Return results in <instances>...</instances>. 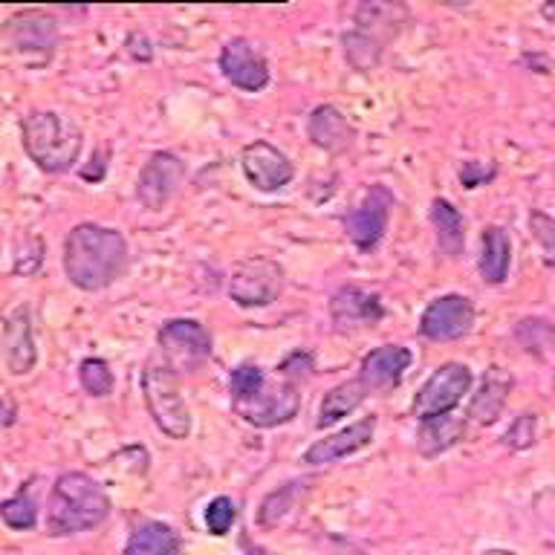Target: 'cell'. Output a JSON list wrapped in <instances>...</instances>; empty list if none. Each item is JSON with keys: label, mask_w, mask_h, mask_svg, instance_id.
I'll return each mask as SVG.
<instances>
[{"label": "cell", "mask_w": 555, "mask_h": 555, "mask_svg": "<svg viewBox=\"0 0 555 555\" xmlns=\"http://www.w3.org/2000/svg\"><path fill=\"white\" fill-rule=\"evenodd\" d=\"M128 269V243L121 232L99 223H81L64 241V272L69 284L99 293L119 281Z\"/></svg>", "instance_id": "6da1fadb"}, {"label": "cell", "mask_w": 555, "mask_h": 555, "mask_svg": "<svg viewBox=\"0 0 555 555\" xmlns=\"http://www.w3.org/2000/svg\"><path fill=\"white\" fill-rule=\"evenodd\" d=\"M111 515V498L81 472H67L52 486L50 506H47V532L55 538L76 535L95 529Z\"/></svg>", "instance_id": "7a4b0ae2"}, {"label": "cell", "mask_w": 555, "mask_h": 555, "mask_svg": "<svg viewBox=\"0 0 555 555\" xmlns=\"http://www.w3.org/2000/svg\"><path fill=\"white\" fill-rule=\"evenodd\" d=\"M21 137L26 156L47 173L67 171L81 154V130L52 111L29 113L21 125Z\"/></svg>", "instance_id": "3957f363"}, {"label": "cell", "mask_w": 555, "mask_h": 555, "mask_svg": "<svg viewBox=\"0 0 555 555\" xmlns=\"http://www.w3.org/2000/svg\"><path fill=\"white\" fill-rule=\"evenodd\" d=\"M402 21H405V7L399 3H362L356 12L353 33L345 35L347 61L356 69L376 67L385 43L397 38Z\"/></svg>", "instance_id": "277c9868"}, {"label": "cell", "mask_w": 555, "mask_h": 555, "mask_svg": "<svg viewBox=\"0 0 555 555\" xmlns=\"http://www.w3.org/2000/svg\"><path fill=\"white\" fill-rule=\"evenodd\" d=\"M142 393H145L147 411L154 416L156 428L168 434L171 440H185L191 434V414L168 364H147L142 373Z\"/></svg>", "instance_id": "5b68a950"}, {"label": "cell", "mask_w": 555, "mask_h": 555, "mask_svg": "<svg viewBox=\"0 0 555 555\" xmlns=\"http://www.w3.org/2000/svg\"><path fill=\"white\" fill-rule=\"evenodd\" d=\"M468 388H472V371H468L466 364H442V367H437V371L428 376V382H425L423 388H420L411 411H414V416L420 423L434 420V416H446L460 405V399L466 397Z\"/></svg>", "instance_id": "8992f818"}, {"label": "cell", "mask_w": 555, "mask_h": 555, "mask_svg": "<svg viewBox=\"0 0 555 555\" xmlns=\"http://www.w3.org/2000/svg\"><path fill=\"white\" fill-rule=\"evenodd\" d=\"M159 347H163L165 364L171 371L194 373L208 362L211 356V336L199 321L191 319H173L168 321L159 336H156Z\"/></svg>", "instance_id": "52a82bcc"}, {"label": "cell", "mask_w": 555, "mask_h": 555, "mask_svg": "<svg viewBox=\"0 0 555 555\" xmlns=\"http://www.w3.org/2000/svg\"><path fill=\"white\" fill-rule=\"evenodd\" d=\"M234 414L243 416L255 428H275V425L289 423L298 408H301V393L295 382H263L249 399L234 402Z\"/></svg>", "instance_id": "ba28073f"}, {"label": "cell", "mask_w": 555, "mask_h": 555, "mask_svg": "<svg viewBox=\"0 0 555 555\" xmlns=\"http://www.w3.org/2000/svg\"><path fill=\"white\" fill-rule=\"evenodd\" d=\"M284 269L269 258H246L232 269L229 298L241 307H269L281 295Z\"/></svg>", "instance_id": "9c48e42d"}, {"label": "cell", "mask_w": 555, "mask_h": 555, "mask_svg": "<svg viewBox=\"0 0 555 555\" xmlns=\"http://www.w3.org/2000/svg\"><path fill=\"white\" fill-rule=\"evenodd\" d=\"M475 327V304L466 295H442L425 307L420 319V333L431 341H457Z\"/></svg>", "instance_id": "30bf717a"}, {"label": "cell", "mask_w": 555, "mask_h": 555, "mask_svg": "<svg viewBox=\"0 0 555 555\" xmlns=\"http://www.w3.org/2000/svg\"><path fill=\"white\" fill-rule=\"evenodd\" d=\"M7 38L15 47V52L38 61H50L55 47H59L55 21L38 12V9H26V12H17L15 17H9Z\"/></svg>", "instance_id": "8fae6325"}, {"label": "cell", "mask_w": 555, "mask_h": 555, "mask_svg": "<svg viewBox=\"0 0 555 555\" xmlns=\"http://www.w3.org/2000/svg\"><path fill=\"white\" fill-rule=\"evenodd\" d=\"M185 180V165L180 163V156L159 151L145 163L137 182V197L142 199V206L151 211L159 208L173 197V191L180 189V182Z\"/></svg>", "instance_id": "7c38bea8"}, {"label": "cell", "mask_w": 555, "mask_h": 555, "mask_svg": "<svg viewBox=\"0 0 555 555\" xmlns=\"http://www.w3.org/2000/svg\"><path fill=\"white\" fill-rule=\"evenodd\" d=\"M390 206H393L390 191L382 189V185H373V189L364 194L362 203L345 217L347 234H350V241H353L359 249L367 251L382 241V234L388 229Z\"/></svg>", "instance_id": "4fadbf2b"}, {"label": "cell", "mask_w": 555, "mask_h": 555, "mask_svg": "<svg viewBox=\"0 0 555 555\" xmlns=\"http://www.w3.org/2000/svg\"><path fill=\"white\" fill-rule=\"evenodd\" d=\"M241 165L243 173H246V180H249L258 191H267V194L269 191L284 189L295 173L293 163L286 159L284 151H278L275 145H269L263 139L243 147Z\"/></svg>", "instance_id": "5bb4252c"}, {"label": "cell", "mask_w": 555, "mask_h": 555, "mask_svg": "<svg viewBox=\"0 0 555 555\" xmlns=\"http://www.w3.org/2000/svg\"><path fill=\"white\" fill-rule=\"evenodd\" d=\"M220 69L225 81L241 87L246 93H258L269 85V64L267 59L255 50V43L246 38H232L220 52Z\"/></svg>", "instance_id": "9a60e30c"}, {"label": "cell", "mask_w": 555, "mask_h": 555, "mask_svg": "<svg viewBox=\"0 0 555 555\" xmlns=\"http://www.w3.org/2000/svg\"><path fill=\"white\" fill-rule=\"evenodd\" d=\"M382 315H385V307H382L379 295L367 293L362 286H341L330 301V319L341 333L376 327Z\"/></svg>", "instance_id": "2e32d148"}, {"label": "cell", "mask_w": 555, "mask_h": 555, "mask_svg": "<svg viewBox=\"0 0 555 555\" xmlns=\"http://www.w3.org/2000/svg\"><path fill=\"white\" fill-rule=\"evenodd\" d=\"M373 431H376V416H364L359 423L347 425L345 431L312 442L310 449L304 451V463H310V466H324V463H336V460L341 457H350L356 451H362L371 446Z\"/></svg>", "instance_id": "e0dca14e"}, {"label": "cell", "mask_w": 555, "mask_h": 555, "mask_svg": "<svg viewBox=\"0 0 555 555\" xmlns=\"http://www.w3.org/2000/svg\"><path fill=\"white\" fill-rule=\"evenodd\" d=\"M411 350L402 345H382L376 350L364 356L362 373H359V382L364 385V390H385L399 385V379L405 376V371L411 367Z\"/></svg>", "instance_id": "ac0fdd59"}, {"label": "cell", "mask_w": 555, "mask_h": 555, "mask_svg": "<svg viewBox=\"0 0 555 555\" xmlns=\"http://www.w3.org/2000/svg\"><path fill=\"white\" fill-rule=\"evenodd\" d=\"M307 133L319 147H324L327 154H345L347 147L353 145V128L345 119V113L333 107V104H319L310 113L307 121Z\"/></svg>", "instance_id": "d6986e66"}, {"label": "cell", "mask_w": 555, "mask_h": 555, "mask_svg": "<svg viewBox=\"0 0 555 555\" xmlns=\"http://www.w3.org/2000/svg\"><path fill=\"white\" fill-rule=\"evenodd\" d=\"M512 390V376L503 367H489L480 382V390L472 397V405H468V416L475 420L477 425H492L498 423V416L503 414V408L509 402Z\"/></svg>", "instance_id": "ffe728a7"}, {"label": "cell", "mask_w": 555, "mask_h": 555, "mask_svg": "<svg viewBox=\"0 0 555 555\" xmlns=\"http://www.w3.org/2000/svg\"><path fill=\"white\" fill-rule=\"evenodd\" d=\"M3 356H7L9 373H29L35 364V341H33V324H29V310L17 307L12 319L7 321L3 330Z\"/></svg>", "instance_id": "44dd1931"}, {"label": "cell", "mask_w": 555, "mask_h": 555, "mask_svg": "<svg viewBox=\"0 0 555 555\" xmlns=\"http://www.w3.org/2000/svg\"><path fill=\"white\" fill-rule=\"evenodd\" d=\"M180 553V538L163 520H145L139 524L128 538L125 555H177Z\"/></svg>", "instance_id": "7402d4cb"}, {"label": "cell", "mask_w": 555, "mask_h": 555, "mask_svg": "<svg viewBox=\"0 0 555 555\" xmlns=\"http://www.w3.org/2000/svg\"><path fill=\"white\" fill-rule=\"evenodd\" d=\"M512 243L501 225H489L483 232V255H480V275L486 284H503L509 275Z\"/></svg>", "instance_id": "603a6c76"}, {"label": "cell", "mask_w": 555, "mask_h": 555, "mask_svg": "<svg viewBox=\"0 0 555 555\" xmlns=\"http://www.w3.org/2000/svg\"><path fill=\"white\" fill-rule=\"evenodd\" d=\"M431 223L437 229V246H440L442 255L449 258H457L463 251V243H466V229H463V217L449 199L437 197L431 203Z\"/></svg>", "instance_id": "cb8c5ba5"}, {"label": "cell", "mask_w": 555, "mask_h": 555, "mask_svg": "<svg viewBox=\"0 0 555 555\" xmlns=\"http://www.w3.org/2000/svg\"><path fill=\"white\" fill-rule=\"evenodd\" d=\"M463 434H466V425L454 420V416H434V420H425L423 428H420L416 449H420L423 457H437L442 451H449Z\"/></svg>", "instance_id": "d4e9b609"}, {"label": "cell", "mask_w": 555, "mask_h": 555, "mask_svg": "<svg viewBox=\"0 0 555 555\" xmlns=\"http://www.w3.org/2000/svg\"><path fill=\"white\" fill-rule=\"evenodd\" d=\"M364 397H367V390L359 379L353 382H341L336 388L330 390L327 397L321 399V408H319V428H330L333 423H338L341 416L353 414L356 408L362 405Z\"/></svg>", "instance_id": "484cf974"}, {"label": "cell", "mask_w": 555, "mask_h": 555, "mask_svg": "<svg viewBox=\"0 0 555 555\" xmlns=\"http://www.w3.org/2000/svg\"><path fill=\"white\" fill-rule=\"evenodd\" d=\"M298 486H304V483L281 486L278 492H272L267 501L260 503V515H258L260 527H267V529L278 527V524H281V520H284L286 515L295 509V503H298V494L304 492V489H298Z\"/></svg>", "instance_id": "4316f807"}, {"label": "cell", "mask_w": 555, "mask_h": 555, "mask_svg": "<svg viewBox=\"0 0 555 555\" xmlns=\"http://www.w3.org/2000/svg\"><path fill=\"white\" fill-rule=\"evenodd\" d=\"M78 379H81V388L87 393H93V397H107V393H113V385H116L111 364L104 359H85L81 367H78Z\"/></svg>", "instance_id": "83f0119b"}, {"label": "cell", "mask_w": 555, "mask_h": 555, "mask_svg": "<svg viewBox=\"0 0 555 555\" xmlns=\"http://www.w3.org/2000/svg\"><path fill=\"white\" fill-rule=\"evenodd\" d=\"M0 518L12 529H33L35 520H38V509H35V501L29 494L17 492L15 498L0 503Z\"/></svg>", "instance_id": "f1b7e54d"}, {"label": "cell", "mask_w": 555, "mask_h": 555, "mask_svg": "<svg viewBox=\"0 0 555 555\" xmlns=\"http://www.w3.org/2000/svg\"><path fill=\"white\" fill-rule=\"evenodd\" d=\"M518 338L527 350L544 353V347H555V330L544 319H524L518 324Z\"/></svg>", "instance_id": "f546056e"}, {"label": "cell", "mask_w": 555, "mask_h": 555, "mask_svg": "<svg viewBox=\"0 0 555 555\" xmlns=\"http://www.w3.org/2000/svg\"><path fill=\"white\" fill-rule=\"evenodd\" d=\"M234 520H237V506H234L232 498H215L206 506V527L211 535H225Z\"/></svg>", "instance_id": "4dcf8cb0"}, {"label": "cell", "mask_w": 555, "mask_h": 555, "mask_svg": "<svg viewBox=\"0 0 555 555\" xmlns=\"http://www.w3.org/2000/svg\"><path fill=\"white\" fill-rule=\"evenodd\" d=\"M538 437V416L535 414H520L515 423L503 434V446L512 451L529 449Z\"/></svg>", "instance_id": "1f68e13d"}, {"label": "cell", "mask_w": 555, "mask_h": 555, "mask_svg": "<svg viewBox=\"0 0 555 555\" xmlns=\"http://www.w3.org/2000/svg\"><path fill=\"white\" fill-rule=\"evenodd\" d=\"M529 229L535 234V241L541 243L546 263L555 267V220H550V217L541 215V211H532V217H529Z\"/></svg>", "instance_id": "d6a6232c"}, {"label": "cell", "mask_w": 555, "mask_h": 555, "mask_svg": "<svg viewBox=\"0 0 555 555\" xmlns=\"http://www.w3.org/2000/svg\"><path fill=\"white\" fill-rule=\"evenodd\" d=\"M281 373H284V379L286 382H293V379H307V376H310L312 373V359H310V353H301V350H298V353H293L289 356V359H286L284 364H281Z\"/></svg>", "instance_id": "836d02e7"}, {"label": "cell", "mask_w": 555, "mask_h": 555, "mask_svg": "<svg viewBox=\"0 0 555 555\" xmlns=\"http://www.w3.org/2000/svg\"><path fill=\"white\" fill-rule=\"evenodd\" d=\"M492 177H494V168L486 171V168H480L477 163H466L463 165V171H460V180H463L466 189H477V185H483V182L492 180Z\"/></svg>", "instance_id": "e575fe53"}, {"label": "cell", "mask_w": 555, "mask_h": 555, "mask_svg": "<svg viewBox=\"0 0 555 555\" xmlns=\"http://www.w3.org/2000/svg\"><path fill=\"white\" fill-rule=\"evenodd\" d=\"M541 12H544L546 21H553V24H555V0H550V3H544V7H541Z\"/></svg>", "instance_id": "d590c367"}, {"label": "cell", "mask_w": 555, "mask_h": 555, "mask_svg": "<svg viewBox=\"0 0 555 555\" xmlns=\"http://www.w3.org/2000/svg\"><path fill=\"white\" fill-rule=\"evenodd\" d=\"M483 555H518V553H509V550H486Z\"/></svg>", "instance_id": "8d00e7d4"}]
</instances>
